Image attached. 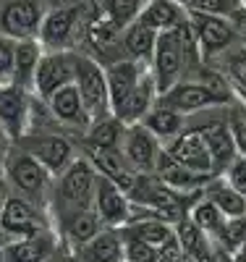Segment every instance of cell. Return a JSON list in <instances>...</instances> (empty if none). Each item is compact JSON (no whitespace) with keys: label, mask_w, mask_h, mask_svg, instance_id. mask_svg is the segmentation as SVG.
Here are the masks:
<instances>
[{"label":"cell","mask_w":246,"mask_h":262,"mask_svg":"<svg viewBox=\"0 0 246 262\" xmlns=\"http://www.w3.org/2000/svg\"><path fill=\"white\" fill-rule=\"evenodd\" d=\"M44 8L39 0H3L0 3V34L11 39H32L39 32Z\"/></svg>","instance_id":"12"},{"label":"cell","mask_w":246,"mask_h":262,"mask_svg":"<svg viewBox=\"0 0 246 262\" xmlns=\"http://www.w3.org/2000/svg\"><path fill=\"white\" fill-rule=\"evenodd\" d=\"M147 66L142 63H133V60H126V58H118L113 63L105 66V84H107V102H110V113H118L123 102L128 100V95L133 92L142 71Z\"/></svg>","instance_id":"18"},{"label":"cell","mask_w":246,"mask_h":262,"mask_svg":"<svg viewBox=\"0 0 246 262\" xmlns=\"http://www.w3.org/2000/svg\"><path fill=\"white\" fill-rule=\"evenodd\" d=\"M184 18H186V11L178 6L175 0H144V6L137 16L139 24H144L154 34L173 32Z\"/></svg>","instance_id":"24"},{"label":"cell","mask_w":246,"mask_h":262,"mask_svg":"<svg viewBox=\"0 0 246 262\" xmlns=\"http://www.w3.org/2000/svg\"><path fill=\"white\" fill-rule=\"evenodd\" d=\"M123 158L128 160V165L137 173H154L158 168V160L163 155V144L154 139L149 131L142 123H126L121 147Z\"/></svg>","instance_id":"15"},{"label":"cell","mask_w":246,"mask_h":262,"mask_svg":"<svg viewBox=\"0 0 246 262\" xmlns=\"http://www.w3.org/2000/svg\"><path fill=\"white\" fill-rule=\"evenodd\" d=\"M53 226L50 212L32 205L27 200H21L16 194H8V200L3 205V212H0V236L11 242V238H27V236H37Z\"/></svg>","instance_id":"5"},{"label":"cell","mask_w":246,"mask_h":262,"mask_svg":"<svg viewBox=\"0 0 246 262\" xmlns=\"http://www.w3.org/2000/svg\"><path fill=\"white\" fill-rule=\"evenodd\" d=\"M13 50H16V39L0 34V84H8L11 71H13Z\"/></svg>","instance_id":"37"},{"label":"cell","mask_w":246,"mask_h":262,"mask_svg":"<svg viewBox=\"0 0 246 262\" xmlns=\"http://www.w3.org/2000/svg\"><path fill=\"white\" fill-rule=\"evenodd\" d=\"M158 102H163V105L173 107L175 113L191 118L196 113L212 111V107H228L231 102H236V95L217 92L207 81L196 79V76H186L178 84H173L170 90H165L163 95H158Z\"/></svg>","instance_id":"4"},{"label":"cell","mask_w":246,"mask_h":262,"mask_svg":"<svg viewBox=\"0 0 246 262\" xmlns=\"http://www.w3.org/2000/svg\"><path fill=\"white\" fill-rule=\"evenodd\" d=\"M220 176L226 179V181H228V184L241 194V196H246V158H241V155H238V158L226 168V170L220 173Z\"/></svg>","instance_id":"36"},{"label":"cell","mask_w":246,"mask_h":262,"mask_svg":"<svg viewBox=\"0 0 246 262\" xmlns=\"http://www.w3.org/2000/svg\"><path fill=\"white\" fill-rule=\"evenodd\" d=\"M0 179L8 186V194H16L21 200L48 210L55 176L44 165H39L29 152L11 144L0 163Z\"/></svg>","instance_id":"1"},{"label":"cell","mask_w":246,"mask_h":262,"mask_svg":"<svg viewBox=\"0 0 246 262\" xmlns=\"http://www.w3.org/2000/svg\"><path fill=\"white\" fill-rule=\"evenodd\" d=\"M231 21H233V27H236V32H238V39L246 42V8L241 6V8L231 16Z\"/></svg>","instance_id":"39"},{"label":"cell","mask_w":246,"mask_h":262,"mask_svg":"<svg viewBox=\"0 0 246 262\" xmlns=\"http://www.w3.org/2000/svg\"><path fill=\"white\" fill-rule=\"evenodd\" d=\"M186 16L194 27L202 63H215L226 50H231L236 42H241L233 21L226 16H207V13H186Z\"/></svg>","instance_id":"7"},{"label":"cell","mask_w":246,"mask_h":262,"mask_svg":"<svg viewBox=\"0 0 246 262\" xmlns=\"http://www.w3.org/2000/svg\"><path fill=\"white\" fill-rule=\"evenodd\" d=\"M84 16V3L81 6H69V8H48L39 21L37 39L42 42L44 50H76V37Z\"/></svg>","instance_id":"8"},{"label":"cell","mask_w":246,"mask_h":262,"mask_svg":"<svg viewBox=\"0 0 246 262\" xmlns=\"http://www.w3.org/2000/svg\"><path fill=\"white\" fill-rule=\"evenodd\" d=\"M42 102L48 105L53 121L65 131V134H71L74 139H81V134L89 128V123H92V118H89V113H86V107H84L74 84L63 86V90H58L55 95H50Z\"/></svg>","instance_id":"13"},{"label":"cell","mask_w":246,"mask_h":262,"mask_svg":"<svg viewBox=\"0 0 246 262\" xmlns=\"http://www.w3.org/2000/svg\"><path fill=\"white\" fill-rule=\"evenodd\" d=\"M154 262H189V257H186L184 247L178 244V238L170 236L165 244L158 247V259H154Z\"/></svg>","instance_id":"38"},{"label":"cell","mask_w":246,"mask_h":262,"mask_svg":"<svg viewBox=\"0 0 246 262\" xmlns=\"http://www.w3.org/2000/svg\"><path fill=\"white\" fill-rule=\"evenodd\" d=\"M92 210L105 228H121L133 215V205L126 196V191L105 176H97V181H95Z\"/></svg>","instance_id":"14"},{"label":"cell","mask_w":246,"mask_h":262,"mask_svg":"<svg viewBox=\"0 0 246 262\" xmlns=\"http://www.w3.org/2000/svg\"><path fill=\"white\" fill-rule=\"evenodd\" d=\"M189 217H191V223H194L196 228H202V231H205L207 236H212V238L222 231V226H226V217H222V212L207 200L205 194L189 207Z\"/></svg>","instance_id":"32"},{"label":"cell","mask_w":246,"mask_h":262,"mask_svg":"<svg viewBox=\"0 0 246 262\" xmlns=\"http://www.w3.org/2000/svg\"><path fill=\"white\" fill-rule=\"evenodd\" d=\"M154 176H158L168 189H173V191H181V194H191V191H202L205 186H207V181L212 179V176H202V173H194V170H189V168H184V165H178V163H173L165 152L160 155V160H158V168H154Z\"/></svg>","instance_id":"25"},{"label":"cell","mask_w":246,"mask_h":262,"mask_svg":"<svg viewBox=\"0 0 246 262\" xmlns=\"http://www.w3.org/2000/svg\"><path fill=\"white\" fill-rule=\"evenodd\" d=\"M24 152L44 165L53 176H58L60 170H65L76 158H79V144L71 134H65L60 128H29L21 139L13 142Z\"/></svg>","instance_id":"3"},{"label":"cell","mask_w":246,"mask_h":262,"mask_svg":"<svg viewBox=\"0 0 246 262\" xmlns=\"http://www.w3.org/2000/svg\"><path fill=\"white\" fill-rule=\"evenodd\" d=\"M79 155H84L92 168L97 170V176H105L113 184H118L123 191L131 186L137 170L128 165V160L123 158V152L116 147V149H100V147H79Z\"/></svg>","instance_id":"19"},{"label":"cell","mask_w":246,"mask_h":262,"mask_svg":"<svg viewBox=\"0 0 246 262\" xmlns=\"http://www.w3.org/2000/svg\"><path fill=\"white\" fill-rule=\"evenodd\" d=\"M8 200V186L3 184V179H0V212H3V205Z\"/></svg>","instance_id":"42"},{"label":"cell","mask_w":246,"mask_h":262,"mask_svg":"<svg viewBox=\"0 0 246 262\" xmlns=\"http://www.w3.org/2000/svg\"><path fill=\"white\" fill-rule=\"evenodd\" d=\"M123 257L126 262H154L158 259V249L144 242H137V238L123 236Z\"/></svg>","instance_id":"35"},{"label":"cell","mask_w":246,"mask_h":262,"mask_svg":"<svg viewBox=\"0 0 246 262\" xmlns=\"http://www.w3.org/2000/svg\"><path fill=\"white\" fill-rule=\"evenodd\" d=\"M123 131H126V123L107 113L102 118H95L89 123V128L81 134V139H76L79 147H100V149H116L121 147V139H123Z\"/></svg>","instance_id":"28"},{"label":"cell","mask_w":246,"mask_h":262,"mask_svg":"<svg viewBox=\"0 0 246 262\" xmlns=\"http://www.w3.org/2000/svg\"><path fill=\"white\" fill-rule=\"evenodd\" d=\"M42 8L48 11V8H69V6H81L86 3V0H39Z\"/></svg>","instance_id":"40"},{"label":"cell","mask_w":246,"mask_h":262,"mask_svg":"<svg viewBox=\"0 0 246 262\" xmlns=\"http://www.w3.org/2000/svg\"><path fill=\"white\" fill-rule=\"evenodd\" d=\"M44 48L37 37L32 39H16V50H13V71L8 84H16L21 90H29L32 92V84H34V71L39 66Z\"/></svg>","instance_id":"23"},{"label":"cell","mask_w":246,"mask_h":262,"mask_svg":"<svg viewBox=\"0 0 246 262\" xmlns=\"http://www.w3.org/2000/svg\"><path fill=\"white\" fill-rule=\"evenodd\" d=\"M95 181H97V170L84 155H79L69 168L58 173L53 181V191H50V205H48L53 226L74 212L92 210Z\"/></svg>","instance_id":"2"},{"label":"cell","mask_w":246,"mask_h":262,"mask_svg":"<svg viewBox=\"0 0 246 262\" xmlns=\"http://www.w3.org/2000/svg\"><path fill=\"white\" fill-rule=\"evenodd\" d=\"M236 97H238V100L243 102V111H246V95H238V92H236Z\"/></svg>","instance_id":"44"},{"label":"cell","mask_w":246,"mask_h":262,"mask_svg":"<svg viewBox=\"0 0 246 262\" xmlns=\"http://www.w3.org/2000/svg\"><path fill=\"white\" fill-rule=\"evenodd\" d=\"M238 3H241V6H243V8H246V0H238Z\"/></svg>","instance_id":"45"},{"label":"cell","mask_w":246,"mask_h":262,"mask_svg":"<svg viewBox=\"0 0 246 262\" xmlns=\"http://www.w3.org/2000/svg\"><path fill=\"white\" fill-rule=\"evenodd\" d=\"M74 262H126L123 257V236L118 228H102L95 238L71 252Z\"/></svg>","instance_id":"20"},{"label":"cell","mask_w":246,"mask_h":262,"mask_svg":"<svg viewBox=\"0 0 246 262\" xmlns=\"http://www.w3.org/2000/svg\"><path fill=\"white\" fill-rule=\"evenodd\" d=\"M74 63L76 50H44L34 71L32 95L37 100H48L58 90L74 84Z\"/></svg>","instance_id":"10"},{"label":"cell","mask_w":246,"mask_h":262,"mask_svg":"<svg viewBox=\"0 0 246 262\" xmlns=\"http://www.w3.org/2000/svg\"><path fill=\"white\" fill-rule=\"evenodd\" d=\"M58 249H60V236L55 228H48L37 236L6 242L3 259L6 262H48Z\"/></svg>","instance_id":"17"},{"label":"cell","mask_w":246,"mask_h":262,"mask_svg":"<svg viewBox=\"0 0 246 262\" xmlns=\"http://www.w3.org/2000/svg\"><path fill=\"white\" fill-rule=\"evenodd\" d=\"M3 247H6V238L0 236V262H6V259H3Z\"/></svg>","instance_id":"43"},{"label":"cell","mask_w":246,"mask_h":262,"mask_svg":"<svg viewBox=\"0 0 246 262\" xmlns=\"http://www.w3.org/2000/svg\"><path fill=\"white\" fill-rule=\"evenodd\" d=\"M205 66H212V63H205ZM215 66L233 84V90L238 95H246V42H236L231 50H226L215 60Z\"/></svg>","instance_id":"31"},{"label":"cell","mask_w":246,"mask_h":262,"mask_svg":"<svg viewBox=\"0 0 246 262\" xmlns=\"http://www.w3.org/2000/svg\"><path fill=\"white\" fill-rule=\"evenodd\" d=\"M186 13H207V16H226L231 18L241 3L238 0H175Z\"/></svg>","instance_id":"34"},{"label":"cell","mask_w":246,"mask_h":262,"mask_svg":"<svg viewBox=\"0 0 246 262\" xmlns=\"http://www.w3.org/2000/svg\"><path fill=\"white\" fill-rule=\"evenodd\" d=\"M139 123H142L160 144H168L170 139H175V137L186 128V116L175 113L173 107H168V105H163V102H154V105L149 107V113H147Z\"/></svg>","instance_id":"27"},{"label":"cell","mask_w":246,"mask_h":262,"mask_svg":"<svg viewBox=\"0 0 246 262\" xmlns=\"http://www.w3.org/2000/svg\"><path fill=\"white\" fill-rule=\"evenodd\" d=\"M118 231H121V236L137 238V242H144V244H149L154 249H158L160 244H165L168 238L173 236V226H168L165 221H160V217L149 215L147 210H137V207H133L131 221L123 223Z\"/></svg>","instance_id":"22"},{"label":"cell","mask_w":246,"mask_h":262,"mask_svg":"<svg viewBox=\"0 0 246 262\" xmlns=\"http://www.w3.org/2000/svg\"><path fill=\"white\" fill-rule=\"evenodd\" d=\"M154 37L158 34L152 29H147L139 21H131L128 27L121 29V58L149 66V58L154 50Z\"/></svg>","instance_id":"29"},{"label":"cell","mask_w":246,"mask_h":262,"mask_svg":"<svg viewBox=\"0 0 246 262\" xmlns=\"http://www.w3.org/2000/svg\"><path fill=\"white\" fill-rule=\"evenodd\" d=\"M0 163H3V158H0Z\"/></svg>","instance_id":"46"},{"label":"cell","mask_w":246,"mask_h":262,"mask_svg":"<svg viewBox=\"0 0 246 262\" xmlns=\"http://www.w3.org/2000/svg\"><path fill=\"white\" fill-rule=\"evenodd\" d=\"M105 226L100 223V217L95 215V210H81V212H74L69 217L55 223V231L60 236V244L65 249H79L81 244H86L89 238H95Z\"/></svg>","instance_id":"21"},{"label":"cell","mask_w":246,"mask_h":262,"mask_svg":"<svg viewBox=\"0 0 246 262\" xmlns=\"http://www.w3.org/2000/svg\"><path fill=\"white\" fill-rule=\"evenodd\" d=\"M100 3V11L113 21L116 27H128L131 21H137L144 0H97Z\"/></svg>","instance_id":"33"},{"label":"cell","mask_w":246,"mask_h":262,"mask_svg":"<svg viewBox=\"0 0 246 262\" xmlns=\"http://www.w3.org/2000/svg\"><path fill=\"white\" fill-rule=\"evenodd\" d=\"M163 152L178 165H184L194 173H202V176H215L212 170V158L210 152L202 142V137H199V131L194 128H184L181 134H178L175 139H170L168 144H163Z\"/></svg>","instance_id":"16"},{"label":"cell","mask_w":246,"mask_h":262,"mask_svg":"<svg viewBox=\"0 0 246 262\" xmlns=\"http://www.w3.org/2000/svg\"><path fill=\"white\" fill-rule=\"evenodd\" d=\"M0 3H3V0H0Z\"/></svg>","instance_id":"47"},{"label":"cell","mask_w":246,"mask_h":262,"mask_svg":"<svg viewBox=\"0 0 246 262\" xmlns=\"http://www.w3.org/2000/svg\"><path fill=\"white\" fill-rule=\"evenodd\" d=\"M34 95L16 84H0V128L6 131L11 144L21 139L32 126Z\"/></svg>","instance_id":"11"},{"label":"cell","mask_w":246,"mask_h":262,"mask_svg":"<svg viewBox=\"0 0 246 262\" xmlns=\"http://www.w3.org/2000/svg\"><path fill=\"white\" fill-rule=\"evenodd\" d=\"M158 102V86H154V79L149 74V69L142 71L137 86H133V92L128 95V100L123 102V107L116 113L123 123H139L147 113H149V107Z\"/></svg>","instance_id":"26"},{"label":"cell","mask_w":246,"mask_h":262,"mask_svg":"<svg viewBox=\"0 0 246 262\" xmlns=\"http://www.w3.org/2000/svg\"><path fill=\"white\" fill-rule=\"evenodd\" d=\"M147 69L154 79L158 95H163L173 84L186 79V60H184L181 45H178L173 32H160L158 37H154V50H152V58H149Z\"/></svg>","instance_id":"9"},{"label":"cell","mask_w":246,"mask_h":262,"mask_svg":"<svg viewBox=\"0 0 246 262\" xmlns=\"http://www.w3.org/2000/svg\"><path fill=\"white\" fill-rule=\"evenodd\" d=\"M74 86L86 107L89 118H102L110 113L107 102V84H105V66L84 53H76L74 63Z\"/></svg>","instance_id":"6"},{"label":"cell","mask_w":246,"mask_h":262,"mask_svg":"<svg viewBox=\"0 0 246 262\" xmlns=\"http://www.w3.org/2000/svg\"><path fill=\"white\" fill-rule=\"evenodd\" d=\"M8 147H11V139L6 137V131H3V128H0V158H3V155H6V149H8Z\"/></svg>","instance_id":"41"},{"label":"cell","mask_w":246,"mask_h":262,"mask_svg":"<svg viewBox=\"0 0 246 262\" xmlns=\"http://www.w3.org/2000/svg\"><path fill=\"white\" fill-rule=\"evenodd\" d=\"M205 196L222 212L226 221H236V217L246 215V196H241L222 176H212L205 186Z\"/></svg>","instance_id":"30"}]
</instances>
